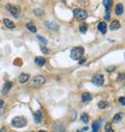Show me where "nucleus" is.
<instances>
[{"mask_svg":"<svg viewBox=\"0 0 125 132\" xmlns=\"http://www.w3.org/2000/svg\"><path fill=\"white\" fill-rule=\"evenodd\" d=\"M97 28H98V30H99L101 33H105V32H106V29H107L106 23H105V22H100V23L98 24V26H97Z\"/></svg>","mask_w":125,"mask_h":132,"instance_id":"f8f14e48","label":"nucleus"},{"mask_svg":"<svg viewBox=\"0 0 125 132\" xmlns=\"http://www.w3.org/2000/svg\"><path fill=\"white\" fill-rule=\"evenodd\" d=\"M33 13L36 14L37 16H42V15H43V10L40 9V8H36V9L33 10Z\"/></svg>","mask_w":125,"mask_h":132,"instance_id":"a878e982","label":"nucleus"},{"mask_svg":"<svg viewBox=\"0 0 125 132\" xmlns=\"http://www.w3.org/2000/svg\"><path fill=\"white\" fill-rule=\"evenodd\" d=\"M38 132H46V131H44V130H40V131H38Z\"/></svg>","mask_w":125,"mask_h":132,"instance_id":"72a5a7b5","label":"nucleus"},{"mask_svg":"<svg viewBox=\"0 0 125 132\" xmlns=\"http://www.w3.org/2000/svg\"><path fill=\"white\" fill-rule=\"evenodd\" d=\"M81 101L83 103H89L92 101V96L90 95L89 93H83L81 96Z\"/></svg>","mask_w":125,"mask_h":132,"instance_id":"1a4fd4ad","label":"nucleus"},{"mask_svg":"<svg viewBox=\"0 0 125 132\" xmlns=\"http://www.w3.org/2000/svg\"><path fill=\"white\" fill-rule=\"evenodd\" d=\"M3 104H4V101H3V100H1V99H0V108H2Z\"/></svg>","mask_w":125,"mask_h":132,"instance_id":"7c9ffc66","label":"nucleus"},{"mask_svg":"<svg viewBox=\"0 0 125 132\" xmlns=\"http://www.w3.org/2000/svg\"><path fill=\"white\" fill-rule=\"evenodd\" d=\"M45 62H46V59H45L44 57H41V56H38L34 58V64L38 65L39 67H43L45 65Z\"/></svg>","mask_w":125,"mask_h":132,"instance_id":"9d476101","label":"nucleus"},{"mask_svg":"<svg viewBox=\"0 0 125 132\" xmlns=\"http://www.w3.org/2000/svg\"><path fill=\"white\" fill-rule=\"evenodd\" d=\"M73 14H74L75 18L79 20H85L86 18H88V12L81 8H75L73 10Z\"/></svg>","mask_w":125,"mask_h":132,"instance_id":"20e7f679","label":"nucleus"},{"mask_svg":"<svg viewBox=\"0 0 125 132\" xmlns=\"http://www.w3.org/2000/svg\"><path fill=\"white\" fill-rule=\"evenodd\" d=\"M122 117H123V113L122 112H119V113H117L116 116L114 117V122H119V121L122 120Z\"/></svg>","mask_w":125,"mask_h":132,"instance_id":"412c9836","label":"nucleus"},{"mask_svg":"<svg viewBox=\"0 0 125 132\" xmlns=\"http://www.w3.org/2000/svg\"><path fill=\"white\" fill-rule=\"evenodd\" d=\"M78 132H82V131H78Z\"/></svg>","mask_w":125,"mask_h":132,"instance_id":"f704fd0d","label":"nucleus"},{"mask_svg":"<svg viewBox=\"0 0 125 132\" xmlns=\"http://www.w3.org/2000/svg\"><path fill=\"white\" fill-rule=\"evenodd\" d=\"M92 128H93V132H98L99 128H100V121H96L94 122L92 125Z\"/></svg>","mask_w":125,"mask_h":132,"instance_id":"a211bd4d","label":"nucleus"},{"mask_svg":"<svg viewBox=\"0 0 125 132\" xmlns=\"http://www.w3.org/2000/svg\"><path fill=\"white\" fill-rule=\"evenodd\" d=\"M27 125V120L24 117H16L12 120V126L15 128H23Z\"/></svg>","mask_w":125,"mask_h":132,"instance_id":"f03ea898","label":"nucleus"},{"mask_svg":"<svg viewBox=\"0 0 125 132\" xmlns=\"http://www.w3.org/2000/svg\"><path fill=\"white\" fill-rule=\"evenodd\" d=\"M80 119L83 123H88L89 122V117H88V114L86 113H82L81 114V117H80Z\"/></svg>","mask_w":125,"mask_h":132,"instance_id":"5701e85b","label":"nucleus"},{"mask_svg":"<svg viewBox=\"0 0 125 132\" xmlns=\"http://www.w3.org/2000/svg\"><path fill=\"white\" fill-rule=\"evenodd\" d=\"M26 27H27V29H28L30 32H32V33H36L37 32V29H36V27H34V25L32 23H27L26 24Z\"/></svg>","mask_w":125,"mask_h":132,"instance_id":"6ab92c4d","label":"nucleus"},{"mask_svg":"<svg viewBox=\"0 0 125 132\" xmlns=\"http://www.w3.org/2000/svg\"><path fill=\"white\" fill-rule=\"evenodd\" d=\"M119 28H120V22H119V21H117V20L113 21V23L109 25V29L110 30H117Z\"/></svg>","mask_w":125,"mask_h":132,"instance_id":"2eb2a0df","label":"nucleus"},{"mask_svg":"<svg viewBox=\"0 0 125 132\" xmlns=\"http://www.w3.org/2000/svg\"><path fill=\"white\" fill-rule=\"evenodd\" d=\"M5 131H6V128H5V127L1 128V130H0V132H5Z\"/></svg>","mask_w":125,"mask_h":132,"instance_id":"473e14b6","label":"nucleus"},{"mask_svg":"<svg viewBox=\"0 0 125 132\" xmlns=\"http://www.w3.org/2000/svg\"><path fill=\"white\" fill-rule=\"evenodd\" d=\"M3 24H4V25L8 27V28H9V29H13V28H15V24H14L12 21H10L9 19H3Z\"/></svg>","mask_w":125,"mask_h":132,"instance_id":"ddd939ff","label":"nucleus"},{"mask_svg":"<svg viewBox=\"0 0 125 132\" xmlns=\"http://www.w3.org/2000/svg\"><path fill=\"white\" fill-rule=\"evenodd\" d=\"M12 86H13V82H10V81L5 82L4 83V86H3V88H2V94L6 95V94L9 92V89L12 88Z\"/></svg>","mask_w":125,"mask_h":132,"instance_id":"6e6552de","label":"nucleus"},{"mask_svg":"<svg viewBox=\"0 0 125 132\" xmlns=\"http://www.w3.org/2000/svg\"><path fill=\"white\" fill-rule=\"evenodd\" d=\"M107 106H109V103H107L106 101H103V100H102V101L98 102V107L100 109H104V108H106Z\"/></svg>","mask_w":125,"mask_h":132,"instance_id":"aec40b11","label":"nucleus"},{"mask_svg":"<svg viewBox=\"0 0 125 132\" xmlns=\"http://www.w3.org/2000/svg\"><path fill=\"white\" fill-rule=\"evenodd\" d=\"M28 79H29V75L26 74V73H22V74L19 76V82L20 83H25V82L28 81Z\"/></svg>","mask_w":125,"mask_h":132,"instance_id":"9b49d317","label":"nucleus"},{"mask_svg":"<svg viewBox=\"0 0 125 132\" xmlns=\"http://www.w3.org/2000/svg\"><path fill=\"white\" fill-rule=\"evenodd\" d=\"M110 15H109V10H106V15H105V20H109V17Z\"/></svg>","mask_w":125,"mask_h":132,"instance_id":"c85d7f7f","label":"nucleus"},{"mask_svg":"<svg viewBox=\"0 0 125 132\" xmlns=\"http://www.w3.org/2000/svg\"><path fill=\"white\" fill-rule=\"evenodd\" d=\"M5 8H6V10H8L14 17H16V18H18L19 17V14H20V7L19 6L12 5V4H6Z\"/></svg>","mask_w":125,"mask_h":132,"instance_id":"39448f33","label":"nucleus"},{"mask_svg":"<svg viewBox=\"0 0 125 132\" xmlns=\"http://www.w3.org/2000/svg\"><path fill=\"white\" fill-rule=\"evenodd\" d=\"M103 5L105 7V10H110V7L113 5V0H103Z\"/></svg>","mask_w":125,"mask_h":132,"instance_id":"dca6fc26","label":"nucleus"},{"mask_svg":"<svg viewBox=\"0 0 125 132\" xmlns=\"http://www.w3.org/2000/svg\"><path fill=\"white\" fill-rule=\"evenodd\" d=\"M83 53H85V49H83L82 47H74L71 50L70 57L73 60H79L83 55Z\"/></svg>","mask_w":125,"mask_h":132,"instance_id":"f257e3e1","label":"nucleus"},{"mask_svg":"<svg viewBox=\"0 0 125 132\" xmlns=\"http://www.w3.org/2000/svg\"><path fill=\"white\" fill-rule=\"evenodd\" d=\"M123 5L121 4V3H118V4L116 5V7H115V13L117 14L118 16H121L123 14Z\"/></svg>","mask_w":125,"mask_h":132,"instance_id":"4468645a","label":"nucleus"},{"mask_svg":"<svg viewBox=\"0 0 125 132\" xmlns=\"http://www.w3.org/2000/svg\"><path fill=\"white\" fill-rule=\"evenodd\" d=\"M41 51L42 52H43V53H48V52H49V51H48V49H47V48L46 47H41Z\"/></svg>","mask_w":125,"mask_h":132,"instance_id":"cd10ccee","label":"nucleus"},{"mask_svg":"<svg viewBox=\"0 0 125 132\" xmlns=\"http://www.w3.org/2000/svg\"><path fill=\"white\" fill-rule=\"evenodd\" d=\"M37 39L39 40L42 44H44V45H46V44H47V40L45 39V37H43L42 36H37Z\"/></svg>","mask_w":125,"mask_h":132,"instance_id":"393cba45","label":"nucleus"},{"mask_svg":"<svg viewBox=\"0 0 125 132\" xmlns=\"http://www.w3.org/2000/svg\"><path fill=\"white\" fill-rule=\"evenodd\" d=\"M119 103L121 105H125V97H120L119 98Z\"/></svg>","mask_w":125,"mask_h":132,"instance_id":"bb28decb","label":"nucleus"},{"mask_svg":"<svg viewBox=\"0 0 125 132\" xmlns=\"http://www.w3.org/2000/svg\"><path fill=\"white\" fill-rule=\"evenodd\" d=\"M107 71H114L115 70V67H109V68H106Z\"/></svg>","mask_w":125,"mask_h":132,"instance_id":"2f4dec72","label":"nucleus"},{"mask_svg":"<svg viewBox=\"0 0 125 132\" xmlns=\"http://www.w3.org/2000/svg\"><path fill=\"white\" fill-rule=\"evenodd\" d=\"M33 119H34V122H36V123H40L41 122L42 119H43V113H42L41 110H38V111L34 112Z\"/></svg>","mask_w":125,"mask_h":132,"instance_id":"0eeeda50","label":"nucleus"},{"mask_svg":"<svg viewBox=\"0 0 125 132\" xmlns=\"http://www.w3.org/2000/svg\"><path fill=\"white\" fill-rule=\"evenodd\" d=\"M46 82V78L43 77V76H36L34 78L31 79L30 81V86L32 88H40Z\"/></svg>","mask_w":125,"mask_h":132,"instance_id":"7ed1b4c3","label":"nucleus"},{"mask_svg":"<svg viewBox=\"0 0 125 132\" xmlns=\"http://www.w3.org/2000/svg\"><path fill=\"white\" fill-rule=\"evenodd\" d=\"M79 29H80V31H81L82 33H86V29H88V24H86V23H82L81 25H80V27H79Z\"/></svg>","mask_w":125,"mask_h":132,"instance_id":"4be33fe9","label":"nucleus"},{"mask_svg":"<svg viewBox=\"0 0 125 132\" xmlns=\"http://www.w3.org/2000/svg\"><path fill=\"white\" fill-rule=\"evenodd\" d=\"M92 82L97 86H101L104 82V77L102 74H95L92 78Z\"/></svg>","mask_w":125,"mask_h":132,"instance_id":"423d86ee","label":"nucleus"},{"mask_svg":"<svg viewBox=\"0 0 125 132\" xmlns=\"http://www.w3.org/2000/svg\"><path fill=\"white\" fill-rule=\"evenodd\" d=\"M78 61H79V65H81V64H83V62L86 61V58H81V59H79Z\"/></svg>","mask_w":125,"mask_h":132,"instance_id":"c756f323","label":"nucleus"},{"mask_svg":"<svg viewBox=\"0 0 125 132\" xmlns=\"http://www.w3.org/2000/svg\"><path fill=\"white\" fill-rule=\"evenodd\" d=\"M45 25L48 26L52 30H57L58 29V25L56 23H53V22H45Z\"/></svg>","mask_w":125,"mask_h":132,"instance_id":"f3484780","label":"nucleus"},{"mask_svg":"<svg viewBox=\"0 0 125 132\" xmlns=\"http://www.w3.org/2000/svg\"><path fill=\"white\" fill-rule=\"evenodd\" d=\"M105 132H115L114 129L112 128V124L107 123V124L105 125Z\"/></svg>","mask_w":125,"mask_h":132,"instance_id":"b1692460","label":"nucleus"}]
</instances>
